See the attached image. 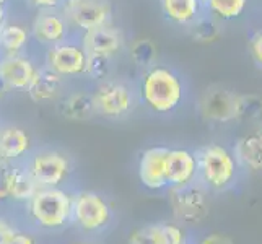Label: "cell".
I'll return each mask as SVG.
<instances>
[{"instance_id": "obj_11", "label": "cell", "mask_w": 262, "mask_h": 244, "mask_svg": "<svg viewBox=\"0 0 262 244\" xmlns=\"http://www.w3.org/2000/svg\"><path fill=\"white\" fill-rule=\"evenodd\" d=\"M30 34L34 42L44 48H51L77 33L72 31L60 8H48V10H38L30 26Z\"/></svg>"}, {"instance_id": "obj_18", "label": "cell", "mask_w": 262, "mask_h": 244, "mask_svg": "<svg viewBox=\"0 0 262 244\" xmlns=\"http://www.w3.org/2000/svg\"><path fill=\"white\" fill-rule=\"evenodd\" d=\"M160 7L168 23L186 30L205 13L202 0H160Z\"/></svg>"}, {"instance_id": "obj_6", "label": "cell", "mask_w": 262, "mask_h": 244, "mask_svg": "<svg viewBox=\"0 0 262 244\" xmlns=\"http://www.w3.org/2000/svg\"><path fill=\"white\" fill-rule=\"evenodd\" d=\"M86 59L88 54L83 48L82 41H80V34H74L66 41L54 44L51 48H46L42 65L67 80V78L83 77Z\"/></svg>"}, {"instance_id": "obj_25", "label": "cell", "mask_w": 262, "mask_h": 244, "mask_svg": "<svg viewBox=\"0 0 262 244\" xmlns=\"http://www.w3.org/2000/svg\"><path fill=\"white\" fill-rule=\"evenodd\" d=\"M129 59L135 67L145 70L157 64L158 59V48L151 39H135L129 46Z\"/></svg>"}, {"instance_id": "obj_15", "label": "cell", "mask_w": 262, "mask_h": 244, "mask_svg": "<svg viewBox=\"0 0 262 244\" xmlns=\"http://www.w3.org/2000/svg\"><path fill=\"white\" fill-rule=\"evenodd\" d=\"M30 134L13 124H0V163H20L31 153Z\"/></svg>"}, {"instance_id": "obj_30", "label": "cell", "mask_w": 262, "mask_h": 244, "mask_svg": "<svg viewBox=\"0 0 262 244\" xmlns=\"http://www.w3.org/2000/svg\"><path fill=\"white\" fill-rule=\"evenodd\" d=\"M161 228H163L166 244H184L186 242V234H184L183 230L178 227V225L163 223V225H161Z\"/></svg>"}, {"instance_id": "obj_24", "label": "cell", "mask_w": 262, "mask_h": 244, "mask_svg": "<svg viewBox=\"0 0 262 244\" xmlns=\"http://www.w3.org/2000/svg\"><path fill=\"white\" fill-rule=\"evenodd\" d=\"M187 33L191 34L192 41L199 44H212L220 39L222 23L219 20H215L209 13H204L197 21H194L189 26Z\"/></svg>"}, {"instance_id": "obj_23", "label": "cell", "mask_w": 262, "mask_h": 244, "mask_svg": "<svg viewBox=\"0 0 262 244\" xmlns=\"http://www.w3.org/2000/svg\"><path fill=\"white\" fill-rule=\"evenodd\" d=\"M205 13L220 23L234 21L246 13L249 0H202Z\"/></svg>"}, {"instance_id": "obj_2", "label": "cell", "mask_w": 262, "mask_h": 244, "mask_svg": "<svg viewBox=\"0 0 262 244\" xmlns=\"http://www.w3.org/2000/svg\"><path fill=\"white\" fill-rule=\"evenodd\" d=\"M74 195L62 187H39L26 202L30 220L41 230L56 231L72 223Z\"/></svg>"}, {"instance_id": "obj_10", "label": "cell", "mask_w": 262, "mask_h": 244, "mask_svg": "<svg viewBox=\"0 0 262 244\" xmlns=\"http://www.w3.org/2000/svg\"><path fill=\"white\" fill-rule=\"evenodd\" d=\"M207 189L194 181L191 184L171 187V204L176 218L184 223H199L209 215V201Z\"/></svg>"}, {"instance_id": "obj_4", "label": "cell", "mask_w": 262, "mask_h": 244, "mask_svg": "<svg viewBox=\"0 0 262 244\" xmlns=\"http://www.w3.org/2000/svg\"><path fill=\"white\" fill-rule=\"evenodd\" d=\"M96 116L107 119H122L129 116L135 104L139 103L137 90L121 80H104L99 81L92 92Z\"/></svg>"}, {"instance_id": "obj_3", "label": "cell", "mask_w": 262, "mask_h": 244, "mask_svg": "<svg viewBox=\"0 0 262 244\" xmlns=\"http://www.w3.org/2000/svg\"><path fill=\"white\" fill-rule=\"evenodd\" d=\"M197 181L210 191H227L236 183L239 165L233 151L220 143H209L195 151Z\"/></svg>"}, {"instance_id": "obj_17", "label": "cell", "mask_w": 262, "mask_h": 244, "mask_svg": "<svg viewBox=\"0 0 262 244\" xmlns=\"http://www.w3.org/2000/svg\"><path fill=\"white\" fill-rule=\"evenodd\" d=\"M64 86L66 78H62L56 72L49 70L48 67L41 64L28 90H26V93H28V96L34 103L46 104L59 101L62 95H64Z\"/></svg>"}, {"instance_id": "obj_27", "label": "cell", "mask_w": 262, "mask_h": 244, "mask_svg": "<svg viewBox=\"0 0 262 244\" xmlns=\"http://www.w3.org/2000/svg\"><path fill=\"white\" fill-rule=\"evenodd\" d=\"M262 116V96L259 95H239L238 98V121L259 119Z\"/></svg>"}, {"instance_id": "obj_21", "label": "cell", "mask_w": 262, "mask_h": 244, "mask_svg": "<svg viewBox=\"0 0 262 244\" xmlns=\"http://www.w3.org/2000/svg\"><path fill=\"white\" fill-rule=\"evenodd\" d=\"M31 41L30 28L21 23H12L5 20L0 25V56L26 54Z\"/></svg>"}, {"instance_id": "obj_16", "label": "cell", "mask_w": 262, "mask_h": 244, "mask_svg": "<svg viewBox=\"0 0 262 244\" xmlns=\"http://www.w3.org/2000/svg\"><path fill=\"white\" fill-rule=\"evenodd\" d=\"M168 187H181L197 181L195 153L186 148H169L166 158Z\"/></svg>"}, {"instance_id": "obj_12", "label": "cell", "mask_w": 262, "mask_h": 244, "mask_svg": "<svg viewBox=\"0 0 262 244\" xmlns=\"http://www.w3.org/2000/svg\"><path fill=\"white\" fill-rule=\"evenodd\" d=\"M38 69L39 64L28 54L0 56V83L7 92H26Z\"/></svg>"}, {"instance_id": "obj_7", "label": "cell", "mask_w": 262, "mask_h": 244, "mask_svg": "<svg viewBox=\"0 0 262 244\" xmlns=\"http://www.w3.org/2000/svg\"><path fill=\"white\" fill-rule=\"evenodd\" d=\"M59 8L72 31L77 34L104 26L111 23L113 18V5L110 0H62Z\"/></svg>"}, {"instance_id": "obj_26", "label": "cell", "mask_w": 262, "mask_h": 244, "mask_svg": "<svg viewBox=\"0 0 262 244\" xmlns=\"http://www.w3.org/2000/svg\"><path fill=\"white\" fill-rule=\"evenodd\" d=\"M113 59L110 57H103V56H90L86 59V67L83 72V77H86L88 80L92 81H104L111 77V65Z\"/></svg>"}, {"instance_id": "obj_37", "label": "cell", "mask_w": 262, "mask_h": 244, "mask_svg": "<svg viewBox=\"0 0 262 244\" xmlns=\"http://www.w3.org/2000/svg\"><path fill=\"white\" fill-rule=\"evenodd\" d=\"M8 0H0V5H7Z\"/></svg>"}, {"instance_id": "obj_34", "label": "cell", "mask_w": 262, "mask_h": 244, "mask_svg": "<svg viewBox=\"0 0 262 244\" xmlns=\"http://www.w3.org/2000/svg\"><path fill=\"white\" fill-rule=\"evenodd\" d=\"M197 244H234V242L228 236H225V234L213 233V234H209V236H205L204 239H201Z\"/></svg>"}, {"instance_id": "obj_9", "label": "cell", "mask_w": 262, "mask_h": 244, "mask_svg": "<svg viewBox=\"0 0 262 244\" xmlns=\"http://www.w3.org/2000/svg\"><path fill=\"white\" fill-rule=\"evenodd\" d=\"M238 98L239 93L225 85H210L199 98V114L207 122L228 124L238 121Z\"/></svg>"}, {"instance_id": "obj_28", "label": "cell", "mask_w": 262, "mask_h": 244, "mask_svg": "<svg viewBox=\"0 0 262 244\" xmlns=\"http://www.w3.org/2000/svg\"><path fill=\"white\" fill-rule=\"evenodd\" d=\"M129 244H166L161 225H147L130 234Z\"/></svg>"}, {"instance_id": "obj_29", "label": "cell", "mask_w": 262, "mask_h": 244, "mask_svg": "<svg viewBox=\"0 0 262 244\" xmlns=\"http://www.w3.org/2000/svg\"><path fill=\"white\" fill-rule=\"evenodd\" d=\"M249 56L254 60V64L262 69V30H257L251 34L249 42H248Z\"/></svg>"}, {"instance_id": "obj_14", "label": "cell", "mask_w": 262, "mask_h": 244, "mask_svg": "<svg viewBox=\"0 0 262 244\" xmlns=\"http://www.w3.org/2000/svg\"><path fill=\"white\" fill-rule=\"evenodd\" d=\"M169 148L163 145L150 147L140 155L139 179L150 191H160L168 187L166 179V158Z\"/></svg>"}, {"instance_id": "obj_5", "label": "cell", "mask_w": 262, "mask_h": 244, "mask_svg": "<svg viewBox=\"0 0 262 244\" xmlns=\"http://www.w3.org/2000/svg\"><path fill=\"white\" fill-rule=\"evenodd\" d=\"M23 163L39 187H60L72 171L69 157L51 148L31 151Z\"/></svg>"}, {"instance_id": "obj_33", "label": "cell", "mask_w": 262, "mask_h": 244, "mask_svg": "<svg viewBox=\"0 0 262 244\" xmlns=\"http://www.w3.org/2000/svg\"><path fill=\"white\" fill-rule=\"evenodd\" d=\"M36 10H48V8H59L62 0H26Z\"/></svg>"}, {"instance_id": "obj_36", "label": "cell", "mask_w": 262, "mask_h": 244, "mask_svg": "<svg viewBox=\"0 0 262 244\" xmlns=\"http://www.w3.org/2000/svg\"><path fill=\"white\" fill-rule=\"evenodd\" d=\"M7 20V13H5V5H0V25Z\"/></svg>"}, {"instance_id": "obj_13", "label": "cell", "mask_w": 262, "mask_h": 244, "mask_svg": "<svg viewBox=\"0 0 262 244\" xmlns=\"http://www.w3.org/2000/svg\"><path fill=\"white\" fill-rule=\"evenodd\" d=\"M80 41H82L86 54H90V56H103L110 59L117 56L125 44L122 30L113 26L111 23L82 33Z\"/></svg>"}, {"instance_id": "obj_1", "label": "cell", "mask_w": 262, "mask_h": 244, "mask_svg": "<svg viewBox=\"0 0 262 244\" xmlns=\"http://www.w3.org/2000/svg\"><path fill=\"white\" fill-rule=\"evenodd\" d=\"M139 103L155 114L174 113L186 99V83L178 72L163 64L145 69L137 88Z\"/></svg>"}, {"instance_id": "obj_32", "label": "cell", "mask_w": 262, "mask_h": 244, "mask_svg": "<svg viewBox=\"0 0 262 244\" xmlns=\"http://www.w3.org/2000/svg\"><path fill=\"white\" fill-rule=\"evenodd\" d=\"M12 163H0V202L8 201V171Z\"/></svg>"}, {"instance_id": "obj_22", "label": "cell", "mask_w": 262, "mask_h": 244, "mask_svg": "<svg viewBox=\"0 0 262 244\" xmlns=\"http://www.w3.org/2000/svg\"><path fill=\"white\" fill-rule=\"evenodd\" d=\"M233 155L239 168L249 171H262V132L256 130L241 137L234 143Z\"/></svg>"}, {"instance_id": "obj_35", "label": "cell", "mask_w": 262, "mask_h": 244, "mask_svg": "<svg viewBox=\"0 0 262 244\" xmlns=\"http://www.w3.org/2000/svg\"><path fill=\"white\" fill-rule=\"evenodd\" d=\"M8 244H38L31 234L28 233H23V231H16V234L13 236V239L8 242Z\"/></svg>"}, {"instance_id": "obj_39", "label": "cell", "mask_w": 262, "mask_h": 244, "mask_svg": "<svg viewBox=\"0 0 262 244\" xmlns=\"http://www.w3.org/2000/svg\"><path fill=\"white\" fill-rule=\"evenodd\" d=\"M184 244H187V241H186V242H184Z\"/></svg>"}, {"instance_id": "obj_8", "label": "cell", "mask_w": 262, "mask_h": 244, "mask_svg": "<svg viewBox=\"0 0 262 244\" xmlns=\"http://www.w3.org/2000/svg\"><path fill=\"white\" fill-rule=\"evenodd\" d=\"M113 212L103 195L92 191L74 194L72 204V223L86 233H98L110 227Z\"/></svg>"}, {"instance_id": "obj_19", "label": "cell", "mask_w": 262, "mask_h": 244, "mask_svg": "<svg viewBox=\"0 0 262 244\" xmlns=\"http://www.w3.org/2000/svg\"><path fill=\"white\" fill-rule=\"evenodd\" d=\"M59 114L69 121H90L96 116L92 92H72L62 95L57 104Z\"/></svg>"}, {"instance_id": "obj_20", "label": "cell", "mask_w": 262, "mask_h": 244, "mask_svg": "<svg viewBox=\"0 0 262 244\" xmlns=\"http://www.w3.org/2000/svg\"><path fill=\"white\" fill-rule=\"evenodd\" d=\"M38 189L39 186L36 184L25 163H12L8 171V198L18 204H26Z\"/></svg>"}, {"instance_id": "obj_31", "label": "cell", "mask_w": 262, "mask_h": 244, "mask_svg": "<svg viewBox=\"0 0 262 244\" xmlns=\"http://www.w3.org/2000/svg\"><path fill=\"white\" fill-rule=\"evenodd\" d=\"M16 228L15 225L10 223L7 218H4V216H0V244H8L13 236L16 234Z\"/></svg>"}, {"instance_id": "obj_38", "label": "cell", "mask_w": 262, "mask_h": 244, "mask_svg": "<svg viewBox=\"0 0 262 244\" xmlns=\"http://www.w3.org/2000/svg\"><path fill=\"white\" fill-rule=\"evenodd\" d=\"M74 244H92V242H74Z\"/></svg>"}]
</instances>
